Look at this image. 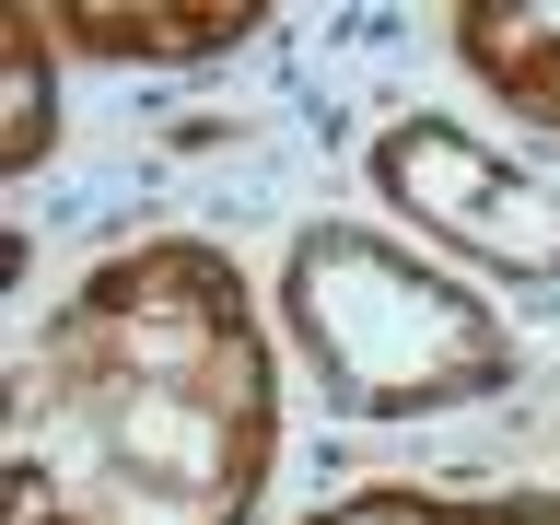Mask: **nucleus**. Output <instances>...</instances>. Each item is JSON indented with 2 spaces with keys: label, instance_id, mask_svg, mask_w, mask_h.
<instances>
[{
  "label": "nucleus",
  "instance_id": "f257e3e1",
  "mask_svg": "<svg viewBox=\"0 0 560 525\" xmlns=\"http://www.w3.org/2000/svg\"><path fill=\"white\" fill-rule=\"evenodd\" d=\"M269 467L280 350L222 245H117L24 327L12 525H257Z\"/></svg>",
  "mask_w": 560,
  "mask_h": 525
},
{
  "label": "nucleus",
  "instance_id": "f03ea898",
  "mask_svg": "<svg viewBox=\"0 0 560 525\" xmlns=\"http://www.w3.org/2000/svg\"><path fill=\"white\" fill-rule=\"evenodd\" d=\"M280 339L304 350V374L327 409L350 420H432L479 409L514 385V327L432 269L420 245L374 234V222H304L280 257Z\"/></svg>",
  "mask_w": 560,
  "mask_h": 525
},
{
  "label": "nucleus",
  "instance_id": "7ed1b4c3",
  "mask_svg": "<svg viewBox=\"0 0 560 525\" xmlns=\"http://www.w3.org/2000/svg\"><path fill=\"white\" fill-rule=\"evenodd\" d=\"M362 175H374V199L432 234L444 257L490 280H560V187L549 175H525L514 152H490L479 129H455L432 105H397L374 140H362Z\"/></svg>",
  "mask_w": 560,
  "mask_h": 525
},
{
  "label": "nucleus",
  "instance_id": "20e7f679",
  "mask_svg": "<svg viewBox=\"0 0 560 525\" xmlns=\"http://www.w3.org/2000/svg\"><path fill=\"white\" fill-rule=\"evenodd\" d=\"M59 47L117 70H187V59H234L257 24H280L269 0H47Z\"/></svg>",
  "mask_w": 560,
  "mask_h": 525
},
{
  "label": "nucleus",
  "instance_id": "39448f33",
  "mask_svg": "<svg viewBox=\"0 0 560 525\" xmlns=\"http://www.w3.org/2000/svg\"><path fill=\"white\" fill-rule=\"evenodd\" d=\"M444 47L502 117L560 140V0H467V12H444Z\"/></svg>",
  "mask_w": 560,
  "mask_h": 525
},
{
  "label": "nucleus",
  "instance_id": "423d86ee",
  "mask_svg": "<svg viewBox=\"0 0 560 525\" xmlns=\"http://www.w3.org/2000/svg\"><path fill=\"white\" fill-rule=\"evenodd\" d=\"M304 525H560V490H432V479H374Z\"/></svg>",
  "mask_w": 560,
  "mask_h": 525
},
{
  "label": "nucleus",
  "instance_id": "0eeeda50",
  "mask_svg": "<svg viewBox=\"0 0 560 525\" xmlns=\"http://www.w3.org/2000/svg\"><path fill=\"white\" fill-rule=\"evenodd\" d=\"M47 140H59V24H47V0L12 12V140H0V175L24 187L47 164Z\"/></svg>",
  "mask_w": 560,
  "mask_h": 525
}]
</instances>
